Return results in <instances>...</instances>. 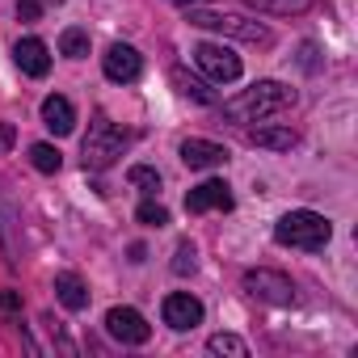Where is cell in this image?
I'll return each mask as SVG.
<instances>
[{
  "mask_svg": "<svg viewBox=\"0 0 358 358\" xmlns=\"http://www.w3.org/2000/svg\"><path fill=\"white\" fill-rule=\"evenodd\" d=\"M194 270V245H177V257H173V274H190Z\"/></svg>",
  "mask_w": 358,
  "mask_h": 358,
  "instance_id": "603a6c76",
  "label": "cell"
},
{
  "mask_svg": "<svg viewBox=\"0 0 358 358\" xmlns=\"http://www.w3.org/2000/svg\"><path fill=\"white\" fill-rule=\"evenodd\" d=\"M329 236H333V224H329L324 215H316V211H287V215L274 224V241L287 245V249H308V253H316V249L329 245Z\"/></svg>",
  "mask_w": 358,
  "mask_h": 358,
  "instance_id": "7a4b0ae2",
  "label": "cell"
},
{
  "mask_svg": "<svg viewBox=\"0 0 358 358\" xmlns=\"http://www.w3.org/2000/svg\"><path fill=\"white\" fill-rule=\"evenodd\" d=\"M0 148H13V127L0 122Z\"/></svg>",
  "mask_w": 358,
  "mask_h": 358,
  "instance_id": "484cf974",
  "label": "cell"
},
{
  "mask_svg": "<svg viewBox=\"0 0 358 358\" xmlns=\"http://www.w3.org/2000/svg\"><path fill=\"white\" fill-rule=\"evenodd\" d=\"M207 350H211V354H224V358H249V345H245L236 333H215V337L207 341Z\"/></svg>",
  "mask_w": 358,
  "mask_h": 358,
  "instance_id": "ffe728a7",
  "label": "cell"
},
{
  "mask_svg": "<svg viewBox=\"0 0 358 358\" xmlns=\"http://www.w3.org/2000/svg\"><path fill=\"white\" fill-rule=\"evenodd\" d=\"M13 59H17V68H22L26 76H47V72H51V51H47L43 38H22V43L13 47Z\"/></svg>",
  "mask_w": 358,
  "mask_h": 358,
  "instance_id": "7c38bea8",
  "label": "cell"
},
{
  "mask_svg": "<svg viewBox=\"0 0 358 358\" xmlns=\"http://www.w3.org/2000/svg\"><path fill=\"white\" fill-rule=\"evenodd\" d=\"M245 291H249L253 299L270 303V308H291V303H295V287H291V278L278 274V270H249V274H245Z\"/></svg>",
  "mask_w": 358,
  "mask_h": 358,
  "instance_id": "5b68a950",
  "label": "cell"
},
{
  "mask_svg": "<svg viewBox=\"0 0 358 358\" xmlns=\"http://www.w3.org/2000/svg\"><path fill=\"white\" fill-rule=\"evenodd\" d=\"M127 182H131L135 190H143L148 199H152V194H160V173H156V169H148V164H131V169H127Z\"/></svg>",
  "mask_w": 358,
  "mask_h": 358,
  "instance_id": "ac0fdd59",
  "label": "cell"
},
{
  "mask_svg": "<svg viewBox=\"0 0 358 358\" xmlns=\"http://www.w3.org/2000/svg\"><path fill=\"white\" fill-rule=\"evenodd\" d=\"M173 85H177V89H182L186 97H194V101H203V106H215V93H211V89H207V85H203L199 76H190L186 68H173Z\"/></svg>",
  "mask_w": 358,
  "mask_h": 358,
  "instance_id": "2e32d148",
  "label": "cell"
},
{
  "mask_svg": "<svg viewBox=\"0 0 358 358\" xmlns=\"http://www.w3.org/2000/svg\"><path fill=\"white\" fill-rule=\"evenodd\" d=\"M186 211L190 215H203V211H232V186L228 182H203L186 194Z\"/></svg>",
  "mask_w": 358,
  "mask_h": 358,
  "instance_id": "30bf717a",
  "label": "cell"
},
{
  "mask_svg": "<svg viewBox=\"0 0 358 358\" xmlns=\"http://www.w3.org/2000/svg\"><path fill=\"white\" fill-rule=\"evenodd\" d=\"M59 51H64L68 59H85V55H89V34L76 30V26L64 30V34H59Z\"/></svg>",
  "mask_w": 358,
  "mask_h": 358,
  "instance_id": "44dd1931",
  "label": "cell"
},
{
  "mask_svg": "<svg viewBox=\"0 0 358 358\" xmlns=\"http://www.w3.org/2000/svg\"><path fill=\"white\" fill-rule=\"evenodd\" d=\"M249 143L266 148V152H291L299 143V135L291 127H257V131H249Z\"/></svg>",
  "mask_w": 358,
  "mask_h": 358,
  "instance_id": "9a60e30c",
  "label": "cell"
},
{
  "mask_svg": "<svg viewBox=\"0 0 358 358\" xmlns=\"http://www.w3.org/2000/svg\"><path fill=\"white\" fill-rule=\"evenodd\" d=\"M177 156H182L186 169H220V164H228L232 152L224 143H211V139H186L177 148Z\"/></svg>",
  "mask_w": 358,
  "mask_h": 358,
  "instance_id": "8fae6325",
  "label": "cell"
},
{
  "mask_svg": "<svg viewBox=\"0 0 358 358\" xmlns=\"http://www.w3.org/2000/svg\"><path fill=\"white\" fill-rule=\"evenodd\" d=\"M122 148H127V131H122V127H114L106 114H97V118L89 122V135H85V143H80L85 169H93V173L110 169V164L122 156Z\"/></svg>",
  "mask_w": 358,
  "mask_h": 358,
  "instance_id": "3957f363",
  "label": "cell"
},
{
  "mask_svg": "<svg viewBox=\"0 0 358 358\" xmlns=\"http://www.w3.org/2000/svg\"><path fill=\"white\" fill-rule=\"evenodd\" d=\"M169 5H182V9H199L203 0H169Z\"/></svg>",
  "mask_w": 358,
  "mask_h": 358,
  "instance_id": "4316f807",
  "label": "cell"
},
{
  "mask_svg": "<svg viewBox=\"0 0 358 358\" xmlns=\"http://www.w3.org/2000/svg\"><path fill=\"white\" fill-rule=\"evenodd\" d=\"M101 68H106V76H110L114 85H131V80H139V72H143V59H139V51H135V47H127V43H114V47L101 55Z\"/></svg>",
  "mask_w": 358,
  "mask_h": 358,
  "instance_id": "9c48e42d",
  "label": "cell"
},
{
  "mask_svg": "<svg viewBox=\"0 0 358 358\" xmlns=\"http://www.w3.org/2000/svg\"><path fill=\"white\" fill-rule=\"evenodd\" d=\"M30 164H34L38 173H59L64 156H59V148H55V143H34V148H30Z\"/></svg>",
  "mask_w": 358,
  "mask_h": 358,
  "instance_id": "d6986e66",
  "label": "cell"
},
{
  "mask_svg": "<svg viewBox=\"0 0 358 358\" xmlns=\"http://www.w3.org/2000/svg\"><path fill=\"white\" fill-rule=\"evenodd\" d=\"M160 316H164V324H169V329L186 333V329L203 324V303H199L190 291H173V295H164V303H160Z\"/></svg>",
  "mask_w": 358,
  "mask_h": 358,
  "instance_id": "ba28073f",
  "label": "cell"
},
{
  "mask_svg": "<svg viewBox=\"0 0 358 358\" xmlns=\"http://www.w3.org/2000/svg\"><path fill=\"white\" fill-rule=\"evenodd\" d=\"M287 106H295V89H287L282 80H257V85H249L245 93L228 97V101H224V114L236 118V122H257V118L282 114Z\"/></svg>",
  "mask_w": 358,
  "mask_h": 358,
  "instance_id": "6da1fadb",
  "label": "cell"
},
{
  "mask_svg": "<svg viewBox=\"0 0 358 358\" xmlns=\"http://www.w3.org/2000/svg\"><path fill=\"white\" fill-rule=\"evenodd\" d=\"M22 312V291H0V316Z\"/></svg>",
  "mask_w": 358,
  "mask_h": 358,
  "instance_id": "d4e9b609",
  "label": "cell"
},
{
  "mask_svg": "<svg viewBox=\"0 0 358 358\" xmlns=\"http://www.w3.org/2000/svg\"><path fill=\"white\" fill-rule=\"evenodd\" d=\"M194 64H199L211 80H220V85H232V80L241 76V55H232V51L220 47V43H199V47H194Z\"/></svg>",
  "mask_w": 358,
  "mask_h": 358,
  "instance_id": "8992f818",
  "label": "cell"
},
{
  "mask_svg": "<svg viewBox=\"0 0 358 358\" xmlns=\"http://www.w3.org/2000/svg\"><path fill=\"white\" fill-rule=\"evenodd\" d=\"M106 333L122 345H143L152 337V324L135 312V308H110L106 312Z\"/></svg>",
  "mask_w": 358,
  "mask_h": 358,
  "instance_id": "52a82bcc",
  "label": "cell"
},
{
  "mask_svg": "<svg viewBox=\"0 0 358 358\" xmlns=\"http://www.w3.org/2000/svg\"><path fill=\"white\" fill-rule=\"evenodd\" d=\"M17 17L22 22H38L43 17V0H17Z\"/></svg>",
  "mask_w": 358,
  "mask_h": 358,
  "instance_id": "cb8c5ba5",
  "label": "cell"
},
{
  "mask_svg": "<svg viewBox=\"0 0 358 358\" xmlns=\"http://www.w3.org/2000/svg\"><path fill=\"white\" fill-rule=\"evenodd\" d=\"M190 26L199 30H215V34H228V38H241V43H253V47H270V30L262 22H245L236 13H207V9H190Z\"/></svg>",
  "mask_w": 358,
  "mask_h": 358,
  "instance_id": "277c9868",
  "label": "cell"
},
{
  "mask_svg": "<svg viewBox=\"0 0 358 358\" xmlns=\"http://www.w3.org/2000/svg\"><path fill=\"white\" fill-rule=\"evenodd\" d=\"M43 122H47L55 135H72V127H76V110H72V101L59 97V93H51V97L43 101Z\"/></svg>",
  "mask_w": 358,
  "mask_h": 358,
  "instance_id": "4fadbf2b",
  "label": "cell"
},
{
  "mask_svg": "<svg viewBox=\"0 0 358 358\" xmlns=\"http://www.w3.org/2000/svg\"><path fill=\"white\" fill-rule=\"evenodd\" d=\"M135 220H139L143 228H164V224H169V211H164L160 203H152V199H148V203H139Z\"/></svg>",
  "mask_w": 358,
  "mask_h": 358,
  "instance_id": "7402d4cb",
  "label": "cell"
},
{
  "mask_svg": "<svg viewBox=\"0 0 358 358\" xmlns=\"http://www.w3.org/2000/svg\"><path fill=\"white\" fill-rule=\"evenodd\" d=\"M249 9H257V13H274V17H291V13H303L312 0H245Z\"/></svg>",
  "mask_w": 358,
  "mask_h": 358,
  "instance_id": "e0dca14e",
  "label": "cell"
},
{
  "mask_svg": "<svg viewBox=\"0 0 358 358\" xmlns=\"http://www.w3.org/2000/svg\"><path fill=\"white\" fill-rule=\"evenodd\" d=\"M55 295H59V303L68 308V312H85L89 308V287H85V278L80 274H55Z\"/></svg>",
  "mask_w": 358,
  "mask_h": 358,
  "instance_id": "5bb4252c",
  "label": "cell"
}]
</instances>
